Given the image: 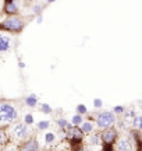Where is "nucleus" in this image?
Here are the masks:
<instances>
[{
  "instance_id": "obj_1",
  "label": "nucleus",
  "mask_w": 142,
  "mask_h": 151,
  "mask_svg": "<svg viewBox=\"0 0 142 151\" xmlns=\"http://www.w3.org/2000/svg\"><path fill=\"white\" fill-rule=\"evenodd\" d=\"M24 25L25 24L21 20V17L11 16V17H6L4 20L0 22V29L11 32V34H17V32H21L24 29Z\"/></svg>"
},
{
  "instance_id": "obj_2",
  "label": "nucleus",
  "mask_w": 142,
  "mask_h": 151,
  "mask_svg": "<svg viewBox=\"0 0 142 151\" xmlns=\"http://www.w3.org/2000/svg\"><path fill=\"white\" fill-rule=\"evenodd\" d=\"M116 115L114 112L111 111H103V112H100L96 116V124H98V127H100V129H110V127H113V124L116 123Z\"/></svg>"
},
{
  "instance_id": "obj_3",
  "label": "nucleus",
  "mask_w": 142,
  "mask_h": 151,
  "mask_svg": "<svg viewBox=\"0 0 142 151\" xmlns=\"http://www.w3.org/2000/svg\"><path fill=\"white\" fill-rule=\"evenodd\" d=\"M17 116H18L17 109L11 104H6V102L0 104V119H1V122L10 123L13 120H16Z\"/></svg>"
},
{
  "instance_id": "obj_4",
  "label": "nucleus",
  "mask_w": 142,
  "mask_h": 151,
  "mask_svg": "<svg viewBox=\"0 0 142 151\" xmlns=\"http://www.w3.org/2000/svg\"><path fill=\"white\" fill-rule=\"evenodd\" d=\"M100 137H102V141L106 146H113L116 141H117V137H119V132L116 127H110V129H106L100 133Z\"/></svg>"
},
{
  "instance_id": "obj_5",
  "label": "nucleus",
  "mask_w": 142,
  "mask_h": 151,
  "mask_svg": "<svg viewBox=\"0 0 142 151\" xmlns=\"http://www.w3.org/2000/svg\"><path fill=\"white\" fill-rule=\"evenodd\" d=\"M3 11L7 14V17L17 16V14H18V11H20L18 3L14 1V0H6L4 3H3Z\"/></svg>"
},
{
  "instance_id": "obj_6",
  "label": "nucleus",
  "mask_w": 142,
  "mask_h": 151,
  "mask_svg": "<svg viewBox=\"0 0 142 151\" xmlns=\"http://www.w3.org/2000/svg\"><path fill=\"white\" fill-rule=\"evenodd\" d=\"M13 133L16 136L18 140H25L29 134V132H28V126L25 123H18L16 124L14 127H13Z\"/></svg>"
},
{
  "instance_id": "obj_7",
  "label": "nucleus",
  "mask_w": 142,
  "mask_h": 151,
  "mask_svg": "<svg viewBox=\"0 0 142 151\" xmlns=\"http://www.w3.org/2000/svg\"><path fill=\"white\" fill-rule=\"evenodd\" d=\"M20 151H39V143L35 137L25 140L20 147Z\"/></svg>"
},
{
  "instance_id": "obj_8",
  "label": "nucleus",
  "mask_w": 142,
  "mask_h": 151,
  "mask_svg": "<svg viewBox=\"0 0 142 151\" xmlns=\"http://www.w3.org/2000/svg\"><path fill=\"white\" fill-rule=\"evenodd\" d=\"M84 137V132L81 130V127H71V129L67 130V139L70 141L72 140H82Z\"/></svg>"
},
{
  "instance_id": "obj_9",
  "label": "nucleus",
  "mask_w": 142,
  "mask_h": 151,
  "mask_svg": "<svg viewBox=\"0 0 142 151\" xmlns=\"http://www.w3.org/2000/svg\"><path fill=\"white\" fill-rule=\"evenodd\" d=\"M134 146L128 139H121L120 141H117V151H132Z\"/></svg>"
},
{
  "instance_id": "obj_10",
  "label": "nucleus",
  "mask_w": 142,
  "mask_h": 151,
  "mask_svg": "<svg viewBox=\"0 0 142 151\" xmlns=\"http://www.w3.org/2000/svg\"><path fill=\"white\" fill-rule=\"evenodd\" d=\"M10 38L6 37V35H1L0 37V52H7L9 48H10Z\"/></svg>"
},
{
  "instance_id": "obj_11",
  "label": "nucleus",
  "mask_w": 142,
  "mask_h": 151,
  "mask_svg": "<svg viewBox=\"0 0 142 151\" xmlns=\"http://www.w3.org/2000/svg\"><path fill=\"white\" fill-rule=\"evenodd\" d=\"M25 104L29 108H35L38 105V97L35 94H29L28 97H25Z\"/></svg>"
},
{
  "instance_id": "obj_12",
  "label": "nucleus",
  "mask_w": 142,
  "mask_h": 151,
  "mask_svg": "<svg viewBox=\"0 0 142 151\" xmlns=\"http://www.w3.org/2000/svg\"><path fill=\"white\" fill-rule=\"evenodd\" d=\"M81 130L84 132V134H91L93 132V123L91 120H88V122H84L81 126Z\"/></svg>"
},
{
  "instance_id": "obj_13",
  "label": "nucleus",
  "mask_w": 142,
  "mask_h": 151,
  "mask_svg": "<svg viewBox=\"0 0 142 151\" xmlns=\"http://www.w3.org/2000/svg\"><path fill=\"white\" fill-rule=\"evenodd\" d=\"M82 123H84V120H82L81 115H74V116H72V119H71V124H72L74 127L82 126Z\"/></svg>"
},
{
  "instance_id": "obj_14",
  "label": "nucleus",
  "mask_w": 142,
  "mask_h": 151,
  "mask_svg": "<svg viewBox=\"0 0 142 151\" xmlns=\"http://www.w3.org/2000/svg\"><path fill=\"white\" fill-rule=\"evenodd\" d=\"M57 126H59L60 129H66V130H68V129L72 127V124L68 123L66 119H57Z\"/></svg>"
},
{
  "instance_id": "obj_15",
  "label": "nucleus",
  "mask_w": 142,
  "mask_h": 151,
  "mask_svg": "<svg viewBox=\"0 0 142 151\" xmlns=\"http://www.w3.org/2000/svg\"><path fill=\"white\" fill-rule=\"evenodd\" d=\"M43 9H45L43 6L35 4V6L32 7V13L35 14V16H38V17H39V16H42V11H43Z\"/></svg>"
},
{
  "instance_id": "obj_16",
  "label": "nucleus",
  "mask_w": 142,
  "mask_h": 151,
  "mask_svg": "<svg viewBox=\"0 0 142 151\" xmlns=\"http://www.w3.org/2000/svg\"><path fill=\"white\" fill-rule=\"evenodd\" d=\"M88 112V108L84 105V104H78L77 105V115H85V113Z\"/></svg>"
},
{
  "instance_id": "obj_17",
  "label": "nucleus",
  "mask_w": 142,
  "mask_h": 151,
  "mask_svg": "<svg viewBox=\"0 0 142 151\" xmlns=\"http://www.w3.org/2000/svg\"><path fill=\"white\" fill-rule=\"evenodd\" d=\"M132 126L142 130V113L138 116V118H134V120H132Z\"/></svg>"
},
{
  "instance_id": "obj_18",
  "label": "nucleus",
  "mask_w": 142,
  "mask_h": 151,
  "mask_svg": "<svg viewBox=\"0 0 142 151\" xmlns=\"http://www.w3.org/2000/svg\"><path fill=\"white\" fill-rule=\"evenodd\" d=\"M40 111L43 113H46V115H50V113L53 112V109H52V106H50L49 104H42L40 105Z\"/></svg>"
},
{
  "instance_id": "obj_19",
  "label": "nucleus",
  "mask_w": 142,
  "mask_h": 151,
  "mask_svg": "<svg viewBox=\"0 0 142 151\" xmlns=\"http://www.w3.org/2000/svg\"><path fill=\"white\" fill-rule=\"evenodd\" d=\"M50 126V122L49 120H40L38 123V129L39 130H48Z\"/></svg>"
},
{
  "instance_id": "obj_20",
  "label": "nucleus",
  "mask_w": 142,
  "mask_h": 151,
  "mask_svg": "<svg viewBox=\"0 0 142 151\" xmlns=\"http://www.w3.org/2000/svg\"><path fill=\"white\" fill-rule=\"evenodd\" d=\"M56 140V136L52 133V132H48V133H45V141L46 143H53V141Z\"/></svg>"
},
{
  "instance_id": "obj_21",
  "label": "nucleus",
  "mask_w": 142,
  "mask_h": 151,
  "mask_svg": "<svg viewBox=\"0 0 142 151\" xmlns=\"http://www.w3.org/2000/svg\"><path fill=\"white\" fill-rule=\"evenodd\" d=\"M24 123L27 124H33V115H31V113H27L25 116H24Z\"/></svg>"
},
{
  "instance_id": "obj_22",
  "label": "nucleus",
  "mask_w": 142,
  "mask_h": 151,
  "mask_svg": "<svg viewBox=\"0 0 142 151\" xmlns=\"http://www.w3.org/2000/svg\"><path fill=\"white\" fill-rule=\"evenodd\" d=\"M113 112H114V115H120V113L126 112V108L123 105H116L114 108H113Z\"/></svg>"
},
{
  "instance_id": "obj_23",
  "label": "nucleus",
  "mask_w": 142,
  "mask_h": 151,
  "mask_svg": "<svg viewBox=\"0 0 142 151\" xmlns=\"http://www.w3.org/2000/svg\"><path fill=\"white\" fill-rule=\"evenodd\" d=\"M100 139H102V137H100L99 134H95L89 139V143H91V144H98L99 141H100Z\"/></svg>"
},
{
  "instance_id": "obj_24",
  "label": "nucleus",
  "mask_w": 142,
  "mask_h": 151,
  "mask_svg": "<svg viewBox=\"0 0 142 151\" xmlns=\"http://www.w3.org/2000/svg\"><path fill=\"white\" fill-rule=\"evenodd\" d=\"M102 105H103V101H102V99H99V98H95V99H93V106L96 109L102 108Z\"/></svg>"
},
{
  "instance_id": "obj_25",
  "label": "nucleus",
  "mask_w": 142,
  "mask_h": 151,
  "mask_svg": "<svg viewBox=\"0 0 142 151\" xmlns=\"http://www.w3.org/2000/svg\"><path fill=\"white\" fill-rule=\"evenodd\" d=\"M102 151H114V148H113V146H106V144H103V146H102Z\"/></svg>"
},
{
  "instance_id": "obj_26",
  "label": "nucleus",
  "mask_w": 142,
  "mask_h": 151,
  "mask_svg": "<svg viewBox=\"0 0 142 151\" xmlns=\"http://www.w3.org/2000/svg\"><path fill=\"white\" fill-rule=\"evenodd\" d=\"M42 21H43V20H42V16L36 17V22H38V24H42Z\"/></svg>"
},
{
  "instance_id": "obj_27",
  "label": "nucleus",
  "mask_w": 142,
  "mask_h": 151,
  "mask_svg": "<svg viewBox=\"0 0 142 151\" xmlns=\"http://www.w3.org/2000/svg\"><path fill=\"white\" fill-rule=\"evenodd\" d=\"M45 151H52V150H45Z\"/></svg>"
},
{
  "instance_id": "obj_28",
  "label": "nucleus",
  "mask_w": 142,
  "mask_h": 151,
  "mask_svg": "<svg viewBox=\"0 0 142 151\" xmlns=\"http://www.w3.org/2000/svg\"><path fill=\"white\" fill-rule=\"evenodd\" d=\"M80 151H84V150H80Z\"/></svg>"
}]
</instances>
